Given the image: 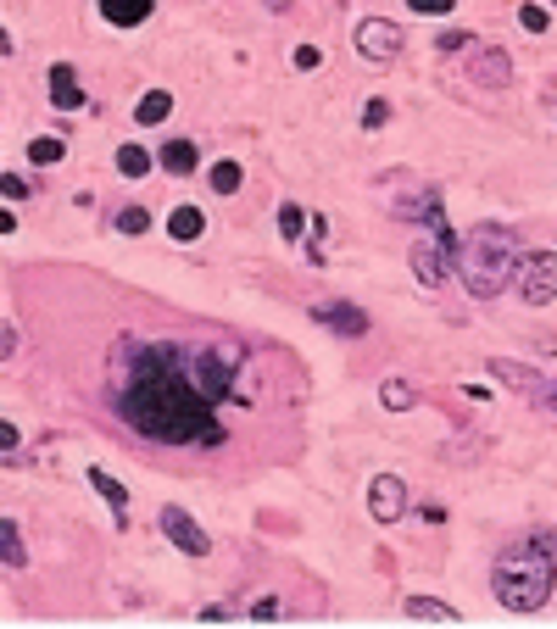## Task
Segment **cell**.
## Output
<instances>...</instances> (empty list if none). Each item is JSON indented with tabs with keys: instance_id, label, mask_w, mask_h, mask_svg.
<instances>
[{
	"instance_id": "obj_1",
	"label": "cell",
	"mask_w": 557,
	"mask_h": 629,
	"mask_svg": "<svg viewBox=\"0 0 557 629\" xmlns=\"http://www.w3.org/2000/svg\"><path fill=\"white\" fill-rule=\"evenodd\" d=\"M246 351L234 340L184 346V340H134L112 346V407L151 446H223L218 407L234 396Z\"/></svg>"
},
{
	"instance_id": "obj_2",
	"label": "cell",
	"mask_w": 557,
	"mask_h": 629,
	"mask_svg": "<svg viewBox=\"0 0 557 629\" xmlns=\"http://www.w3.org/2000/svg\"><path fill=\"white\" fill-rule=\"evenodd\" d=\"M552 579H557L552 535H524V540H513V546L496 552L491 591L507 613H541L546 596H552Z\"/></svg>"
},
{
	"instance_id": "obj_3",
	"label": "cell",
	"mask_w": 557,
	"mask_h": 629,
	"mask_svg": "<svg viewBox=\"0 0 557 629\" xmlns=\"http://www.w3.org/2000/svg\"><path fill=\"white\" fill-rule=\"evenodd\" d=\"M519 262H524V240L513 223H480L457 251V273H463V290L474 301L502 296L507 284L519 279Z\"/></svg>"
},
{
	"instance_id": "obj_4",
	"label": "cell",
	"mask_w": 557,
	"mask_h": 629,
	"mask_svg": "<svg viewBox=\"0 0 557 629\" xmlns=\"http://www.w3.org/2000/svg\"><path fill=\"white\" fill-rule=\"evenodd\" d=\"M513 284H519V296L530 301V307H552L557 301V251H524Z\"/></svg>"
},
{
	"instance_id": "obj_5",
	"label": "cell",
	"mask_w": 557,
	"mask_h": 629,
	"mask_svg": "<svg viewBox=\"0 0 557 629\" xmlns=\"http://www.w3.org/2000/svg\"><path fill=\"white\" fill-rule=\"evenodd\" d=\"M357 51L368 62H396L402 56V28L390 23V17H363L357 23Z\"/></svg>"
},
{
	"instance_id": "obj_6",
	"label": "cell",
	"mask_w": 557,
	"mask_h": 629,
	"mask_svg": "<svg viewBox=\"0 0 557 629\" xmlns=\"http://www.w3.org/2000/svg\"><path fill=\"white\" fill-rule=\"evenodd\" d=\"M162 535H168L184 557H207V552H212V535H207L201 524H195V518L184 513V507H162Z\"/></svg>"
},
{
	"instance_id": "obj_7",
	"label": "cell",
	"mask_w": 557,
	"mask_h": 629,
	"mask_svg": "<svg viewBox=\"0 0 557 629\" xmlns=\"http://www.w3.org/2000/svg\"><path fill=\"white\" fill-rule=\"evenodd\" d=\"M413 273H418L424 290H441L446 273H452V245L446 240H418L413 245Z\"/></svg>"
},
{
	"instance_id": "obj_8",
	"label": "cell",
	"mask_w": 557,
	"mask_h": 629,
	"mask_svg": "<svg viewBox=\"0 0 557 629\" xmlns=\"http://www.w3.org/2000/svg\"><path fill=\"white\" fill-rule=\"evenodd\" d=\"M368 513H374V524H396V518L407 513V485L396 474H379L374 485H368Z\"/></svg>"
},
{
	"instance_id": "obj_9",
	"label": "cell",
	"mask_w": 557,
	"mask_h": 629,
	"mask_svg": "<svg viewBox=\"0 0 557 629\" xmlns=\"http://www.w3.org/2000/svg\"><path fill=\"white\" fill-rule=\"evenodd\" d=\"M468 78H474L480 90H507V84H513V62H507L502 45H480V56H474Z\"/></svg>"
},
{
	"instance_id": "obj_10",
	"label": "cell",
	"mask_w": 557,
	"mask_h": 629,
	"mask_svg": "<svg viewBox=\"0 0 557 629\" xmlns=\"http://www.w3.org/2000/svg\"><path fill=\"white\" fill-rule=\"evenodd\" d=\"M312 318L324 323V329H335V334H351V340H357V334H368V312L351 307V301H318V307H312Z\"/></svg>"
},
{
	"instance_id": "obj_11",
	"label": "cell",
	"mask_w": 557,
	"mask_h": 629,
	"mask_svg": "<svg viewBox=\"0 0 557 629\" xmlns=\"http://www.w3.org/2000/svg\"><path fill=\"white\" fill-rule=\"evenodd\" d=\"M78 101H84V90H78L73 62H56V67H51V106H56V112H73Z\"/></svg>"
},
{
	"instance_id": "obj_12",
	"label": "cell",
	"mask_w": 557,
	"mask_h": 629,
	"mask_svg": "<svg viewBox=\"0 0 557 629\" xmlns=\"http://www.w3.org/2000/svg\"><path fill=\"white\" fill-rule=\"evenodd\" d=\"M151 12H156V0H101V17L117 28H140Z\"/></svg>"
},
{
	"instance_id": "obj_13",
	"label": "cell",
	"mask_w": 557,
	"mask_h": 629,
	"mask_svg": "<svg viewBox=\"0 0 557 629\" xmlns=\"http://www.w3.org/2000/svg\"><path fill=\"white\" fill-rule=\"evenodd\" d=\"M168 112H173L168 90H145L140 106H134V123H140V129H156V123H168Z\"/></svg>"
},
{
	"instance_id": "obj_14",
	"label": "cell",
	"mask_w": 557,
	"mask_h": 629,
	"mask_svg": "<svg viewBox=\"0 0 557 629\" xmlns=\"http://www.w3.org/2000/svg\"><path fill=\"white\" fill-rule=\"evenodd\" d=\"M0 563H6V568H23V563H28L23 529H17L12 518H0Z\"/></svg>"
},
{
	"instance_id": "obj_15",
	"label": "cell",
	"mask_w": 557,
	"mask_h": 629,
	"mask_svg": "<svg viewBox=\"0 0 557 629\" xmlns=\"http://www.w3.org/2000/svg\"><path fill=\"white\" fill-rule=\"evenodd\" d=\"M156 162L168 167V173H179V179H184V173H195V162H201V156H195V145H190V140H168Z\"/></svg>"
},
{
	"instance_id": "obj_16",
	"label": "cell",
	"mask_w": 557,
	"mask_h": 629,
	"mask_svg": "<svg viewBox=\"0 0 557 629\" xmlns=\"http://www.w3.org/2000/svg\"><path fill=\"white\" fill-rule=\"evenodd\" d=\"M90 485H95V490H101V496H106V507H112V513H117V518L129 513V490L117 485V479H112V474H106V468H90Z\"/></svg>"
},
{
	"instance_id": "obj_17",
	"label": "cell",
	"mask_w": 557,
	"mask_h": 629,
	"mask_svg": "<svg viewBox=\"0 0 557 629\" xmlns=\"http://www.w3.org/2000/svg\"><path fill=\"white\" fill-rule=\"evenodd\" d=\"M407 618H435V624H457V607H452V602H435V596H413V602H407Z\"/></svg>"
},
{
	"instance_id": "obj_18",
	"label": "cell",
	"mask_w": 557,
	"mask_h": 629,
	"mask_svg": "<svg viewBox=\"0 0 557 629\" xmlns=\"http://www.w3.org/2000/svg\"><path fill=\"white\" fill-rule=\"evenodd\" d=\"M201 229H207V218H201V206H179V212L168 218V234H173V240H195Z\"/></svg>"
},
{
	"instance_id": "obj_19",
	"label": "cell",
	"mask_w": 557,
	"mask_h": 629,
	"mask_svg": "<svg viewBox=\"0 0 557 629\" xmlns=\"http://www.w3.org/2000/svg\"><path fill=\"white\" fill-rule=\"evenodd\" d=\"M28 156H34V167H51L67 156V145L56 140V134H39V140H28Z\"/></svg>"
},
{
	"instance_id": "obj_20",
	"label": "cell",
	"mask_w": 557,
	"mask_h": 629,
	"mask_svg": "<svg viewBox=\"0 0 557 629\" xmlns=\"http://www.w3.org/2000/svg\"><path fill=\"white\" fill-rule=\"evenodd\" d=\"M117 173H123V179H145V173H151V156H145L140 145H123V151H117Z\"/></svg>"
},
{
	"instance_id": "obj_21",
	"label": "cell",
	"mask_w": 557,
	"mask_h": 629,
	"mask_svg": "<svg viewBox=\"0 0 557 629\" xmlns=\"http://www.w3.org/2000/svg\"><path fill=\"white\" fill-rule=\"evenodd\" d=\"M240 184H246V173H240V162H218V167H212V190H218V195H234V190H240Z\"/></svg>"
},
{
	"instance_id": "obj_22",
	"label": "cell",
	"mask_w": 557,
	"mask_h": 629,
	"mask_svg": "<svg viewBox=\"0 0 557 629\" xmlns=\"http://www.w3.org/2000/svg\"><path fill=\"white\" fill-rule=\"evenodd\" d=\"M379 401H385L390 412H407V407H413V385H402V379H385V385H379Z\"/></svg>"
},
{
	"instance_id": "obj_23",
	"label": "cell",
	"mask_w": 557,
	"mask_h": 629,
	"mask_svg": "<svg viewBox=\"0 0 557 629\" xmlns=\"http://www.w3.org/2000/svg\"><path fill=\"white\" fill-rule=\"evenodd\" d=\"M301 229H307V218H301V206H296V201H285V206H279V234H285L290 245H301Z\"/></svg>"
},
{
	"instance_id": "obj_24",
	"label": "cell",
	"mask_w": 557,
	"mask_h": 629,
	"mask_svg": "<svg viewBox=\"0 0 557 629\" xmlns=\"http://www.w3.org/2000/svg\"><path fill=\"white\" fill-rule=\"evenodd\" d=\"M117 229H123V234H145V229H151V212H145V206H123V212H117Z\"/></svg>"
},
{
	"instance_id": "obj_25",
	"label": "cell",
	"mask_w": 557,
	"mask_h": 629,
	"mask_svg": "<svg viewBox=\"0 0 557 629\" xmlns=\"http://www.w3.org/2000/svg\"><path fill=\"white\" fill-rule=\"evenodd\" d=\"M496 373H502L507 385H519V390H546V385H541V379H535L530 368H513V362H496Z\"/></svg>"
},
{
	"instance_id": "obj_26",
	"label": "cell",
	"mask_w": 557,
	"mask_h": 629,
	"mask_svg": "<svg viewBox=\"0 0 557 629\" xmlns=\"http://www.w3.org/2000/svg\"><path fill=\"white\" fill-rule=\"evenodd\" d=\"M457 0H407V12H418V17H446Z\"/></svg>"
},
{
	"instance_id": "obj_27",
	"label": "cell",
	"mask_w": 557,
	"mask_h": 629,
	"mask_svg": "<svg viewBox=\"0 0 557 629\" xmlns=\"http://www.w3.org/2000/svg\"><path fill=\"white\" fill-rule=\"evenodd\" d=\"M385 117H390V101H379V95H374V101L363 106V129H385Z\"/></svg>"
},
{
	"instance_id": "obj_28",
	"label": "cell",
	"mask_w": 557,
	"mask_h": 629,
	"mask_svg": "<svg viewBox=\"0 0 557 629\" xmlns=\"http://www.w3.org/2000/svg\"><path fill=\"white\" fill-rule=\"evenodd\" d=\"M290 62H296V73H312V67L324 62V51H318V45H296V56H290Z\"/></svg>"
},
{
	"instance_id": "obj_29",
	"label": "cell",
	"mask_w": 557,
	"mask_h": 629,
	"mask_svg": "<svg viewBox=\"0 0 557 629\" xmlns=\"http://www.w3.org/2000/svg\"><path fill=\"white\" fill-rule=\"evenodd\" d=\"M463 45H480V39H468V34H441V39H435V51H441V56H457Z\"/></svg>"
},
{
	"instance_id": "obj_30",
	"label": "cell",
	"mask_w": 557,
	"mask_h": 629,
	"mask_svg": "<svg viewBox=\"0 0 557 629\" xmlns=\"http://www.w3.org/2000/svg\"><path fill=\"white\" fill-rule=\"evenodd\" d=\"M0 195H6V201H23V195H28V179H17V173H0Z\"/></svg>"
},
{
	"instance_id": "obj_31",
	"label": "cell",
	"mask_w": 557,
	"mask_h": 629,
	"mask_svg": "<svg viewBox=\"0 0 557 629\" xmlns=\"http://www.w3.org/2000/svg\"><path fill=\"white\" fill-rule=\"evenodd\" d=\"M519 23L530 28V34H541V28H546V6H519Z\"/></svg>"
},
{
	"instance_id": "obj_32",
	"label": "cell",
	"mask_w": 557,
	"mask_h": 629,
	"mask_svg": "<svg viewBox=\"0 0 557 629\" xmlns=\"http://www.w3.org/2000/svg\"><path fill=\"white\" fill-rule=\"evenodd\" d=\"M12 446H23V435H17V424L0 418V457H12Z\"/></svg>"
},
{
	"instance_id": "obj_33",
	"label": "cell",
	"mask_w": 557,
	"mask_h": 629,
	"mask_svg": "<svg viewBox=\"0 0 557 629\" xmlns=\"http://www.w3.org/2000/svg\"><path fill=\"white\" fill-rule=\"evenodd\" d=\"M12 346H17V329H12V323H0V362L12 357Z\"/></svg>"
},
{
	"instance_id": "obj_34",
	"label": "cell",
	"mask_w": 557,
	"mask_h": 629,
	"mask_svg": "<svg viewBox=\"0 0 557 629\" xmlns=\"http://www.w3.org/2000/svg\"><path fill=\"white\" fill-rule=\"evenodd\" d=\"M251 618H279V602H273V596H262V602H251Z\"/></svg>"
},
{
	"instance_id": "obj_35",
	"label": "cell",
	"mask_w": 557,
	"mask_h": 629,
	"mask_svg": "<svg viewBox=\"0 0 557 629\" xmlns=\"http://www.w3.org/2000/svg\"><path fill=\"white\" fill-rule=\"evenodd\" d=\"M17 45H12V34H6V28H0V56H12Z\"/></svg>"
},
{
	"instance_id": "obj_36",
	"label": "cell",
	"mask_w": 557,
	"mask_h": 629,
	"mask_svg": "<svg viewBox=\"0 0 557 629\" xmlns=\"http://www.w3.org/2000/svg\"><path fill=\"white\" fill-rule=\"evenodd\" d=\"M17 229V218H12V212H0V234H12Z\"/></svg>"
},
{
	"instance_id": "obj_37",
	"label": "cell",
	"mask_w": 557,
	"mask_h": 629,
	"mask_svg": "<svg viewBox=\"0 0 557 629\" xmlns=\"http://www.w3.org/2000/svg\"><path fill=\"white\" fill-rule=\"evenodd\" d=\"M262 6H268V12H290V0H262Z\"/></svg>"
},
{
	"instance_id": "obj_38",
	"label": "cell",
	"mask_w": 557,
	"mask_h": 629,
	"mask_svg": "<svg viewBox=\"0 0 557 629\" xmlns=\"http://www.w3.org/2000/svg\"><path fill=\"white\" fill-rule=\"evenodd\" d=\"M541 396H546V407H552V412H557V385H546V390H541Z\"/></svg>"
},
{
	"instance_id": "obj_39",
	"label": "cell",
	"mask_w": 557,
	"mask_h": 629,
	"mask_svg": "<svg viewBox=\"0 0 557 629\" xmlns=\"http://www.w3.org/2000/svg\"><path fill=\"white\" fill-rule=\"evenodd\" d=\"M552 6H557V0H552Z\"/></svg>"
}]
</instances>
